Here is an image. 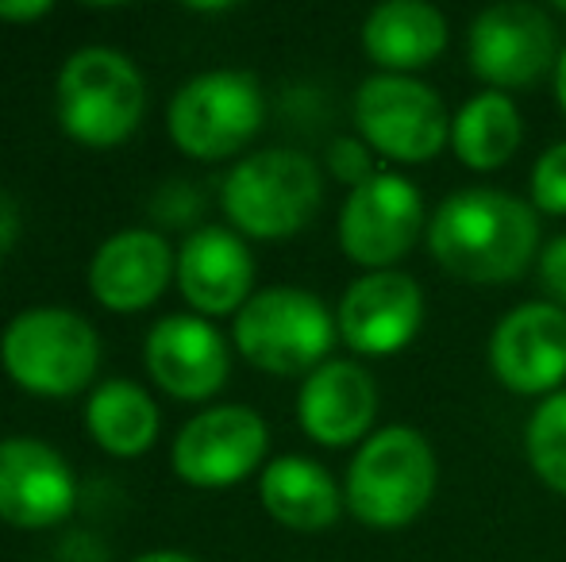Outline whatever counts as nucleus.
<instances>
[{"label": "nucleus", "mask_w": 566, "mask_h": 562, "mask_svg": "<svg viewBox=\"0 0 566 562\" xmlns=\"http://www.w3.org/2000/svg\"><path fill=\"white\" fill-rule=\"evenodd\" d=\"M428 251L459 282L509 285L539 258V220L528 201L501 189H459L428 216Z\"/></svg>", "instance_id": "1"}, {"label": "nucleus", "mask_w": 566, "mask_h": 562, "mask_svg": "<svg viewBox=\"0 0 566 562\" xmlns=\"http://www.w3.org/2000/svg\"><path fill=\"white\" fill-rule=\"evenodd\" d=\"M436 450L417 427L389 424L370 432L347 466L343 501L358 524L374 532L409 528L436 494Z\"/></svg>", "instance_id": "2"}, {"label": "nucleus", "mask_w": 566, "mask_h": 562, "mask_svg": "<svg viewBox=\"0 0 566 562\" xmlns=\"http://www.w3.org/2000/svg\"><path fill=\"white\" fill-rule=\"evenodd\" d=\"M4 374L35 397H74L97 378L101 339L82 312L35 305L12 316L0 336Z\"/></svg>", "instance_id": "3"}, {"label": "nucleus", "mask_w": 566, "mask_h": 562, "mask_svg": "<svg viewBox=\"0 0 566 562\" xmlns=\"http://www.w3.org/2000/svg\"><path fill=\"white\" fill-rule=\"evenodd\" d=\"M54 113L62 131L82 147H116L143 124L147 82L124 51L82 46L59 70Z\"/></svg>", "instance_id": "4"}, {"label": "nucleus", "mask_w": 566, "mask_h": 562, "mask_svg": "<svg viewBox=\"0 0 566 562\" xmlns=\"http://www.w3.org/2000/svg\"><path fill=\"white\" fill-rule=\"evenodd\" d=\"M324 201L321 170L308 155L290 147L254 150L228 170L220 204L239 235L285 240L316 216Z\"/></svg>", "instance_id": "5"}, {"label": "nucleus", "mask_w": 566, "mask_h": 562, "mask_svg": "<svg viewBox=\"0 0 566 562\" xmlns=\"http://www.w3.org/2000/svg\"><path fill=\"white\" fill-rule=\"evenodd\" d=\"M336 336L339 328L332 308L316 293L297 289V285L259 289L231 324L239 354L251 367L277 378H308L316 367H324Z\"/></svg>", "instance_id": "6"}, {"label": "nucleus", "mask_w": 566, "mask_h": 562, "mask_svg": "<svg viewBox=\"0 0 566 562\" xmlns=\"http://www.w3.org/2000/svg\"><path fill=\"white\" fill-rule=\"evenodd\" d=\"M266 100L243 70H209L181 85L166 108L174 147L201 162H220L247 147L262 128Z\"/></svg>", "instance_id": "7"}, {"label": "nucleus", "mask_w": 566, "mask_h": 562, "mask_svg": "<svg viewBox=\"0 0 566 562\" xmlns=\"http://www.w3.org/2000/svg\"><path fill=\"white\" fill-rule=\"evenodd\" d=\"M355 128L363 142L394 162H428L451 142V116L428 82L409 74H374L355 93Z\"/></svg>", "instance_id": "8"}, {"label": "nucleus", "mask_w": 566, "mask_h": 562, "mask_svg": "<svg viewBox=\"0 0 566 562\" xmlns=\"http://www.w3.org/2000/svg\"><path fill=\"white\" fill-rule=\"evenodd\" d=\"M467 62L470 74L497 93L539 82L559 62L552 15L539 4L521 0L482 8L467 31Z\"/></svg>", "instance_id": "9"}, {"label": "nucleus", "mask_w": 566, "mask_h": 562, "mask_svg": "<svg viewBox=\"0 0 566 562\" xmlns=\"http://www.w3.org/2000/svg\"><path fill=\"white\" fill-rule=\"evenodd\" d=\"M424 197L409 178L378 170L370 181L350 189L339 209V247L350 263L366 271H389L412 251L420 232H428Z\"/></svg>", "instance_id": "10"}, {"label": "nucleus", "mask_w": 566, "mask_h": 562, "mask_svg": "<svg viewBox=\"0 0 566 562\" xmlns=\"http://www.w3.org/2000/svg\"><path fill=\"white\" fill-rule=\"evenodd\" d=\"M270 432L254 409L212 405L178 432L170 450L174 474L197 489H228L266 463Z\"/></svg>", "instance_id": "11"}, {"label": "nucleus", "mask_w": 566, "mask_h": 562, "mask_svg": "<svg viewBox=\"0 0 566 562\" xmlns=\"http://www.w3.org/2000/svg\"><path fill=\"white\" fill-rule=\"evenodd\" d=\"M490 370L521 397H552L566 382V308L552 300L516 305L490 336Z\"/></svg>", "instance_id": "12"}, {"label": "nucleus", "mask_w": 566, "mask_h": 562, "mask_svg": "<svg viewBox=\"0 0 566 562\" xmlns=\"http://www.w3.org/2000/svg\"><path fill=\"white\" fill-rule=\"evenodd\" d=\"M424 320V293L401 271H374L347 285L336 308L339 339L355 354L386 359L417 339Z\"/></svg>", "instance_id": "13"}, {"label": "nucleus", "mask_w": 566, "mask_h": 562, "mask_svg": "<svg viewBox=\"0 0 566 562\" xmlns=\"http://www.w3.org/2000/svg\"><path fill=\"white\" fill-rule=\"evenodd\" d=\"M77 478L43 439H0V520L23 532H43L74 512Z\"/></svg>", "instance_id": "14"}, {"label": "nucleus", "mask_w": 566, "mask_h": 562, "mask_svg": "<svg viewBox=\"0 0 566 562\" xmlns=\"http://www.w3.org/2000/svg\"><path fill=\"white\" fill-rule=\"evenodd\" d=\"M143 362L163 393L178 401H209L231 374L228 339L197 312H174L150 328Z\"/></svg>", "instance_id": "15"}, {"label": "nucleus", "mask_w": 566, "mask_h": 562, "mask_svg": "<svg viewBox=\"0 0 566 562\" xmlns=\"http://www.w3.org/2000/svg\"><path fill=\"white\" fill-rule=\"evenodd\" d=\"M178 274V255L158 232L124 227L108 235L90 263V289L108 312H143Z\"/></svg>", "instance_id": "16"}, {"label": "nucleus", "mask_w": 566, "mask_h": 562, "mask_svg": "<svg viewBox=\"0 0 566 562\" xmlns=\"http://www.w3.org/2000/svg\"><path fill=\"white\" fill-rule=\"evenodd\" d=\"M374 416H378V385L358 362L328 359L301 382V432L321 447H350L358 439H370Z\"/></svg>", "instance_id": "17"}, {"label": "nucleus", "mask_w": 566, "mask_h": 562, "mask_svg": "<svg viewBox=\"0 0 566 562\" xmlns=\"http://www.w3.org/2000/svg\"><path fill=\"white\" fill-rule=\"evenodd\" d=\"M178 289L197 316L239 312L254 297V258L231 227H197L178 247Z\"/></svg>", "instance_id": "18"}, {"label": "nucleus", "mask_w": 566, "mask_h": 562, "mask_svg": "<svg viewBox=\"0 0 566 562\" xmlns=\"http://www.w3.org/2000/svg\"><path fill=\"white\" fill-rule=\"evenodd\" d=\"M448 46V15L428 0H386L363 20V51L381 74H417Z\"/></svg>", "instance_id": "19"}, {"label": "nucleus", "mask_w": 566, "mask_h": 562, "mask_svg": "<svg viewBox=\"0 0 566 562\" xmlns=\"http://www.w3.org/2000/svg\"><path fill=\"white\" fill-rule=\"evenodd\" d=\"M259 501L290 532H328L343 512V489L316 458L277 455L259 474Z\"/></svg>", "instance_id": "20"}, {"label": "nucleus", "mask_w": 566, "mask_h": 562, "mask_svg": "<svg viewBox=\"0 0 566 562\" xmlns=\"http://www.w3.org/2000/svg\"><path fill=\"white\" fill-rule=\"evenodd\" d=\"M158 427V405L143 385L113 378V382L97 385L85 401V432L93 435L101 450L116 458H139L143 450L155 447Z\"/></svg>", "instance_id": "21"}, {"label": "nucleus", "mask_w": 566, "mask_h": 562, "mask_svg": "<svg viewBox=\"0 0 566 562\" xmlns=\"http://www.w3.org/2000/svg\"><path fill=\"white\" fill-rule=\"evenodd\" d=\"M524 139L521 108L509 93L485 89L470 97L451 120V150L467 170H501Z\"/></svg>", "instance_id": "22"}, {"label": "nucleus", "mask_w": 566, "mask_h": 562, "mask_svg": "<svg viewBox=\"0 0 566 562\" xmlns=\"http://www.w3.org/2000/svg\"><path fill=\"white\" fill-rule=\"evenodd\" d=\"M524 450L528 466L547 489L566 497V390L544 397L524 427Z\"/></svg>", "instance_id": "23"}, {"label": "nucleus", "mask_w": 566, "mask_h": 562, "mask_svg": "<svg viewBox=\"0 0 566 562\" xmlns=\"http://www.w3.org/2000/svg\"><path fill=\"white\" fill-rule=\"evenodd\" d=\"M532 209L566 216V139L552 142L532 166Z\"/></svg>", "instance_id": "24"}, {"label": "nucleus", "mask_w": 566, "mask_h": 562, "mask_svg": "<svg viewBox=\"0 0 566 562\" xmlns=\"http://www.w3.org/2000/svg\"><path fill=\"white\" fill-rule=\"evenodd\" d=\"M328 170L336 173L343 185L358 189L363 181H370L374 173H378V166H374V150L366 147L363 139L339 136V139H332V147H328Z\"/></svg>", "instance_id": "25"}, {"label": "nucleus", "mask_w": 566, "mask_h": 562, "mask_svg": "<svg viewBox=\"0 0 566 562\" xmlns=\"http://www.w3.org/2000/svg\"><path fill=\"white\" fill-rule=\"evenodd\" d=\"M539 282L555 297V305H566V235H555L544 251H539Z\"/></svg>", "instance_id": "26"}, {"label": "nucleus", "mask_w": 566, "mask_h": 562, "mask_svg": "<svg viewBox=\"0 0 566 562\" xmlns=\"http://www.w3.org/2000/svg\"><path fill=\"white\" fill-rule=\"evenodd\" d=\"M20 204H15V197L8 193L4 185H0V258L8 255V251L15 247V240H20Z\"/></svg>", "instance_id": "27"}, {"label": "nucleus", "mask_w": 566, "mask_h": 562, "mask_svg": "<svg viewBox=\"0 0 566 562\" xmlns=\"http://www.w3.org/2000/svg\"><path fill=\"white\" fill-rule=\"evenodd\" d=\"M51 12L46 0H0V20H12V23H31V20H43Z\"/></svg>", "instance_id": "28"}, {"label": "nucleus", "mask_w": 566, "mask_h": 562, "mask_svg": "<svg viewBox=\"0 0 566 562\" xmlns=\"http://www.w3.org/2000/svg\"><path fill=\"white\" fill-rule=\"evenodd\" d=\"M555 100H559V108L566 116V46L559 51V62H555Z\"/></svg>", "instance_id": "29"}, {"label": "nucleus", "mask_w": 566, "mask_h": 562, "mask_svg": "<svg viewBox=\"0 0 566 562\" xmlns=\"http://www.w3.org/2000/svg\"><path fill=\"white\" fill-rule=\"evenodd\" d=\"M132 562H197V559L186 555V551H147V555H139Z\"/></svg>", "instance_id": "30"}, {"label": "nucleus", "mask_w": 566, "mask_h": 562, "mask_svg": "<svg viewBox=\"0 0 566 562\" xmlns=\"http://www.w3.org/2000/svg\"><path fill=\"white\" fill-rule=\"evenodd\" d=\"M555 8H559V12L566 15V0H559V4H555Z\"/></svg>", "instance_id": "31"}]
</instances>
